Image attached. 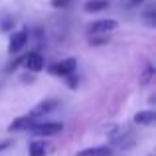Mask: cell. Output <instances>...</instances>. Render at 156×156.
Segmentation results:
<instances>
[{
    "label": "cell",
    "instance_id": "6da1fadb",
    "mask_svg": "<svg viewBox=\"0 0 156 156\" xmlns=\"http://www.w3.org/2000/svg\"><path fill=\"white\" fill-rule=\"evenodd\" d=\"M61 130H63V122L59 121H36L34 125L30 126V130L28 133L32 134V136H55V134H59Z\"/></svg>",
    "mask_w": 156,
    "mask_h": 156
},
{
    "label": "cell",
    "instance_id": "7a4b0ae2",
    "mask_svg": "<svg viewBox=\"0 0 156 156\" xmlns=\"http://www.w3.org/2000/svg\"><path fill=\"white\" fill-rule=\"evenodd\" d=\"M119 28V22L115 18H101L93 20L87 26V36H109Z\"/></svg>",
    "mask_w": 156,
    "mask_h": 156
},
{
    "label": "cell",
    "instance_id": "3957f363",
    "mask_svg": "<svg viewBox=\"0 0 156 156\" xmlns=\"http://www.w3.org/2000/svg\"><path fill=\"white\" fill-rule=\"evenodd\" d=\"M107 133H109V140H111L113 146H119V148H130V146L134 144V136L130 133H126V130H122V126H119V125L107 129Z\"/></svg>",
    "mask_w": 156,
    "mask_h": 156
},
{
    "label": "cell",
    "instance_id": "277c9868",
    "mask_svg": "<svg viewBox=\"0 0 156 156\" xmlns=\"http://www.w3.org/2000/svg\"><path fill=\"white\" fill-rule=\"evenodd\" d=\"M75 69H77V59L75 57H65V59H59V61H55V63L50 67V73L51 75H55V77H67V75H71V73H75Z\"/></svg>",
    "mask_w": 156,
    "mask_h": 156
},
{
    "label": "cell",
    "instance_id": "5b68a950",
    "mask_svg": "<svg viewBox=\"0 0 156 156\" xmlns=\"http://www.w3.org/2000/svg\"><path fill=\"white\" fill-rule=\"evenodd\" d=\"M59 107V101L55 99H46V101H40L38 105L34 107V109H30V113H28V117L34 119V121H40L42 117H46V115L53 113V111Z\"/></svg>",
    "mask_w": 156,
    "mask_h": 156
},
{
    "label": "cell",
    "instance_id": "8992f818",
    "mask_svg": "<svg viewBox=\"0 0 156 156\" xmlns=\"http://www.w3.org/2000/svg\"><path fill=\"white\" fill-rule=\"evenodd\" d=\"M28 38H30L28 30H18V32H14V34L10 36V42H8V53H10V55L20 53L24 48L28 46Z\"/></svg>",
    "mask_w": 156,
    "mask_h": 156
},
{
    "label": "cell",
    "instance_id": "52a82bcc",
    "mask_svg": "<svg viewBox=\"0 0 156 156\" xmlns=\"http://www.w3.org/2000/svg\"><path fill=\"white\" fill-rule=\"evenodd\" d=\"M22 65H26V69H30V71H42L44 65H46V59L40 51H30L28 55H24Z\"/></svg>",
    "mask_w": 156,
    "mask_h": 156
},
{
    "label": "cell",
    "instance_id": "ba28073f",
    "mask_svg": "<svg viewBox=\"0 0 156 156\" xmlns=\"http://www.w3.org/2000/svg\"><path fill=\"white\" fill-rule=\"evenodd\" d=\"M53 150V146L48 140H32L28 144V156H48Z\"/></svg>",
    "mask_w": 156,
    "mask_h": 156
},
{
    "label": "cell",
    "instance_id": "9c48e42d",
    "mask_svg": "<svg viewBox=\"0 0 156 156\" xmlns=\"http://www.w3.org/2000/svg\"><path fill=\"white\" fill-rule=\"evenodd\" d=\"M34 119H30L28 115H24V117H18L14 119V121L8 125V133H22V130H30V126L34 125Z\"/></svg>",
    "mask_w": 156,
    "mask_h": 156
},
{
    "label": "cell",
    "instance_id": "30bf717a",
    "mask_svg": "<svg viewBox=\"0 0 156 156\" xmlns=\"http://www.w3.org/2000/svg\"><path fill=\"white\" fill-rule=\"evenodd\" d=\"M134 125H142V126H152L154 121H156V111L154 109H146V111H140L133 117Z\"/></svg>",
    "mask_w": 156,
    "mask_h": 156
},
{
    "label": "cell",
    "instance_id": "8fae6325",
    "mask_svg": "<svg viewBox=\"0 0 156 156\" xmlns=\"http://www.w3.org/2000/svg\"><path fill=\"white\" fill-rule=\"evenodd\" d=\"M75 156H113V146H89L77 150Z\"/></svg>",
    "mask_w": 156,
    "mask_h": 156
},
{
    "label": "cell",
    "instance_id": "7c38bea8",
    "mask_svg": "<svg viewBox=\"0 0 156 156\" xmlns=\"http://www.w3.org/2000/svg\"><path fill=\"white\" fill-rule=\"evenodd\" d=\"M109 4H111V0H87L83 4V12H87V14H99V12L109 8Z\"/></svg>",
    "mask_w": 156,
    "mask_h": 156
},
{
    "label": "cell",
    "instance_id": "4fadbf2b",
    "mask_svg": "<svg viewBox=\"0 0 156 156\" xmlns=\"http://www.w3.org/2000/svg\"><path fill=\"white\" fill-rule=\"evenodd\" d=\"M152 77H154V67L148 63L144 67V71L140 73V77H138V85H140V87H146V85L152 81Z\"/></svg>",
    "mask_w": 156,
    "mask_h": 156
},
{
    "label": "cell",
    "instance_id": "5bb4252c",
    "mask_svg": "<svg viewBox=\"0 0 156 156\" xmlns=\"http://www.w3.org/2000/svg\"><path fill=\"white\" fill-rule=\"evenodd\" d=\"M14 26H16V18H14V16H6V14H4L2 18H0V28H2L4 32L14 30Z\"/></svg>",
    "mask_w": 156,
    "mask_h": 156
},
{
    "label": "cell",
    "instance_id": "9a60e30c",
    "mask_svg": "<svg viewBox=\"0 0 156 156\" xmlns=\"http://www.w3.org/2000/svg\"><path fill=\"white\" fill-rule=\"evenodd\" d=\"M87 38H89V44H91V46H101V44L109 42V36H87Z\"/></svg>",
    "mask_w": 156,
    "mask_h": 156
},
{
    "label": "cell",
    "instance_id": "2e32d148",
    "mask_svg": "<svg viewBox=\"0 0 156 156\" xmlns=\"http://www.w3.org/2000/svg\"><path fill=\"white\" fill-rule=\"evenodd\" d=\"M71 4V0H51V8H65Z\"/></svg>",
    "mask_w": 156,
    "mask_h": 156
},
{
    "label": "cell",
    "instance_id": "e0dca14e",
    "mask_svg": "<svg viewBox=\"0 0 156 156\" xmlns=\"http://www.w3.org/2000/svg\"><path fill=\"white\" fill-rule=\"evenodd\" d=\"M144 18H146V22H148L150 26H154V8H148V10L144 12Z\"/></svg>",
    "mask_w": 156,
    "mask_h": 156
},
{
    "label": "cell",
    "instance_id": "ac0fdd59",
    "mask_svg": "<svg viewBox=\"0 0 156 156\" xmlns=\"http://www.w3.org/2000/svg\"><path fill=\"white\" fill-rule=\"evenodd\" d=\"M12 146V140H4V142H0V152H4V150H8Z\"/></svg>",
    "mask_w": 156,
    "mask_h": 156
},
{
    "label": "cell",
    "instance_id": "d6986e66",
    "mask_svg": "<svg viewBox=\"0 0 156 156\" xmlns=\"http://www.w3.org/2000/svg\"><path fill=\"white\" fill-rule=\"evenodd\" d=\"M129 2H130V4H133V6H140V4H142V2H144V0H129Z\"/></svg>",
    "mask_w": 156,
    "mask_h": 156
}]
</instances>
